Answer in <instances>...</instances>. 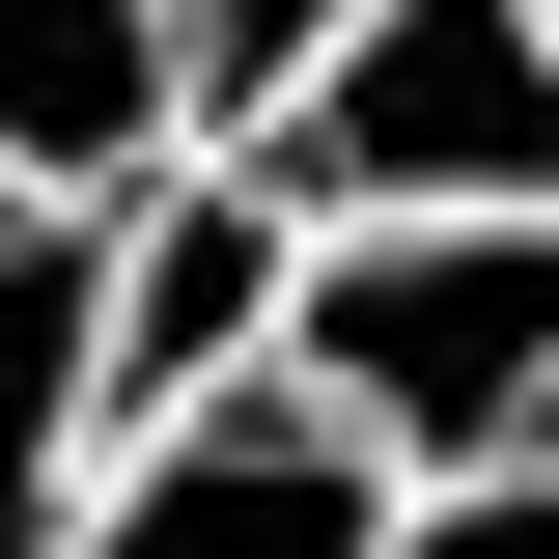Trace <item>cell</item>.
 Returning <instances> with one entry per match:
<instances>
[{"label":"cell","instance_id":"cell-1","mask_svg":"<svg viewBox=\"0 0 559 559\" xmlns=\"http://www.w3.org/2000/svg\"><path fill=\"white\" fill-rule=\"evenodd\" d=\"M280 392L336 419L392 503H532L559 252L532 224H336V252H280Z\"/></svg>","mask_w":559,"mask_h":559},{"label":"cell","instance_id":"cell-2","mask_svg":"<svg viewBox=\"0 0 559 559\" xmlns=\"http://www.w3.org/2000/svg\"><path fill=\"white\" fill-rule=\"evenodd\" d=\"M224 168L280 197V252L336 224H532L559 197V0H364L224 112Z\"/></svg>","mask_w":559,"mask_h":559},{"label":"cell","instance_id":"cell-3","mask_svg":"<svg viewBox=\"0 0 559 559\" xmlns=\"http://www.w3.org/2000/svg\"><path fill=\"white\" fill-rule=\"evenodd\" d=\"M392 532H419V503L364 476L280 364H224V392L112 419V448L57 476V559H392Z\"/></svg>","mask_w":559,"mask_h":559},{"label":"cell","instance_id":"cell-4","mask_svg":"<svg viewBox=\"0 0 559 559\" xmlns=\"http://www.w3.org/2000/svg\"><path fill=\"white\" fill-rule=\"evenodd\" d=\"M224 364H280V197L224 168V140H168L112 197V419H168V392H224ZM84 419V448H112Z\"/></svg>","mask_w":559,"mask_h":559},{"label":"cell","instance_id":"cell-5","mask_svg":"<svg viewBox=\"0 0 559 559\" xmlns=\"http://www.w3.org/2000/svg\"><path fill=\"white\" fill-rule=\"evenodd\" d=\"M168 28L140 0H0V197H140L168 168Z\"/></svg>","mask_w":559,"mask_h":559},{"label":"cell","instance_id":"cell-6","mask_svg":"<svg viewBox=\"0 0 559 559\" xmlns=\"http://www.w3.org/2000/svg\"><path fill=\"white\" fill-rule=\"evenodd\" d=\"M112 419V197H0V476L57 503Z\"/></svg>","mask_w":559,"mask_h":559},{"label":"cell","instance_id":"cell-7","mask_svg":"<svg viewBox=\"0 0 559 559\" xmlns=\"http://www.w3.org/2000/svg\"><path fill=\"white\" fill-rule=\"evenodd\" d=\"M140 28H168V112L224 140V112H252L280 57H308V28H364V0H140Z\"/></svg>","mask_w":559,"mask_h":559},{"label":"cell","instance_id":"cell-8","mask_svg":"<svg viewBox=\"0 0 559 559\" xmlns=\"http://www.w3.org/2000/svg\"><path fill=\"white\" fill-rule=\"evenodd\" d=\"M392 559H559V503H419Z\"/></svg>","mask_w":559,"mask_h":559},{"label":"cell","instance_id":"cell-9","mask_svg":"<svg viewBox=\"0 0 559 559\" xmlns=\"http://www.w3.org/2000/svg\"><path fill=\"white\" fill-rule=\"evenodd\" d=\"M0 559H57V503H28V476H0Z\"/></svg>","mask_w":559,"mask_h":559}]
</instances>
